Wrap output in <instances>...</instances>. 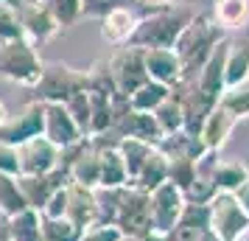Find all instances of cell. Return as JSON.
Instances as JSON below:
<instances>
[{
    "label": "cell",
    "instance_id": "ffe728a7",
    "mask_svg": "<svg viewBox=\"0 0 249 241\" xmlns=\"http://www.w3.org/2000/svg\"><path fill=\"white\" fill-rule=\"evenodd\" d=\"M210 17L221 31H238L249 25V0H213Z\"/></svg>",
    "mask_w": 249,
    "mask_h": 241
},
{
    "label": "cell",
    "instance_id": "4dcf8cb0",
    "mask_svg": "<svg viewBox=\"0 0 249 241\" xmlns=\"http://www.w3.org/2000/svg\"><path fill=\"white\" fill-rule=\"evenodd\" d=\"M42 6H45L51 17L56 20L62 28H68V25L79 23L81 17H84V9H81V0H39Z\"/></svg>",
    "mask_w": 249,
    "mask_h": 241
},
{
    "label": "cell",
    "instance_id": "484cf974",
    "mask_svg": "<svg viewBox=\"0 0 249 241\" xmlns=\"http://www.w3.org/2000/svg\"><path fill=\"white\" fill-rule=\"evenodd\" d=\"M28 210V202H25L23 191H20V183L12 174H0V216L12 219L17 213Z\"/></svg>",
    "mask_w": 249,
    "mask_h": 241
},
{
    "label": "cell",
    "instance_id": "8d00e7d4",
    "mask_svg": "<svg viewBox=\"0 0 249 241\" xmlns=\"http://www.w3.org/2000/svg\"><path fill=\"white\" fill-rule=\"evenodd\" d=\"M126 3H135V0H81V9H84V17H104L109 9L126 6Z\"/></svg>",
    "mask_w": 249,
    "mask_h": 241
},
{
    "label": "cell",
    "instance_id": "7a4b0ae2",
    "mask_svg": "<svg viewBox=\"0 0 249 241\" xmlns=\"http://www.w3.org/2000/svg\"><path fill=\"white\" fill-rule=\"evenodd\" d=\"M193 20V12L182 9V6H154L146 9L143 17L137 20V28L129 45L143 48V51H154V48H171L177 45L179 34L188 28Z\"/></svg>",
    "mask_w": 249,
    "mask_h": 241
},
{
    "label": "cell",
    "instance_id": "3957f363",
    "mask_svg": "<svg viewBox=\"0 0 249 241\" xmlns=\"http://www.w3.org/2000/svg\"><path fill=\"white\" fill-rule=\"evenodd\" d=\"M87 90V70L70 68L65 62H45L42 76L31 93L39 104H68L76 93Z\"/></svg>",
    "mask_w": 249,
    "mask_h": 241
},
{
    "label": "cell",
    "instance_id": "ee69618b",
    "mask_svg": "<svg viewBox=\"0 0 249 241\" xmlns=\"http://www.w3.org/2000/svg\"><path fill=\"white\" fill-rule=\"evenodd\" d=\"M9 115H12V112H9V110H6V104L0 101V127H3V124H6V121H9Z\"/></svg>",
    "mask_w": 249,
    "mask_h": 241
},
{
    "label": "cell",
    "instance_id": "e0dca14e",
    "mask_svg": "<svg viewBox=\"0 0 249 241\" xmlns=\"http://www.w3.org/2000/svg\"><path fill=\"white\" fill-rule=\"evenodd\" d=\"M70 183L87 185V188H98L101 185V151L90 143V138H84L79 157L70 166Z\"/></svg>",
    "mask_w": 249,
    "mask_h": 241
},
{
    "label": "cell",
    "instance_id": "ab89813d",
    "mask_svg": "<svg viewBox=\"0 0 249 241\" xmlns=\"http://www.w3.org/2000/svg\"><path fill=\"white\" fill-rule=\"evenodd\" d=\"M124 241H168L160 233H146V236H124Z\"/></svg>",
    "mask_w": 249,
    "mask_h": 241
},
{
    "label": "cell",
    "instance_id": "9a60e30c",
    "mask_svg": "<svg viewBox=\"0 0 249 241\" xmlns=\"http://www.w3.org/2000/svg\"><path fill=\"white\" fill-rule=\"evenodd\" d=\"M137 17L132 12V6H118V9H109V12L101 17V37L115 48L129 45V39L137 28Z\"/></svg>",
    "mask_w": 249,
    "mask_h": 241
},
{
    "label": "cell",
    "instance_id": "d6a6232c",
    "mask_svg": "<svg viewBox=\"0 0 249 241\" xmlns=\"http://www.w3.org/2000/svg\"><path fill=\"white\" fill-rule=\"evenodd\" d=\"M193 180H196V160H188V157L168 160V183H174L182 194L191 188Z\"/></svg>",
    "mask_w": 249,
    "mask_h": 241
},
{
    "label": "cell",
    "instance_id": "6da1fadb",
    "mask_svg": "<svg viewBox=\"0 0 249 241\" xmlns=\"http://www.w3.org/2000/svg\"><path fill=\"white\" fill-rule=\"evenodd\" d=\"M224 39H227L224 31L213 23L210 14H193V20L188 23V28L179 34L177 45H174V54L179 56V65H182V81L193 84L199 79L204 62L210 59V54Z\"/></svg>",
    "mask_w": 249,
    "mask_h": 241
},
{
    "label": "cell",
    "instance_id": "4316f807",
    "mask_svg": "<svg viewBox=\"0 0 249 241\" xmlns=\"http://www.w3.org/2000/svg\"><path fill=\"white\" fill-rule=\"evenodd\" d=\"M168 95H171V87L157 84V81L148 79L140 90L129 95V107H132V110H137V112H154V110H157V107L165 101Z\"/></svg>",
    "mask_w": 249,
    "mask_h": 241
},
{
    "label": "cell",
    "instance_id": "f6af8a7d",
    "mask_svg": "<svg viewBox=\"0 0 249 241\" xmlns=\"http://www.w3.org/2000/svg\"><path fill=\"white\" fill-rule=\"evenodd\" d=\"M0 241H12L9 239V233H6V227H3V233H0Z\"/></svg>",
    "mask_w": 249,
    "mask_h": 241
},
{
    "label": "cell",
    "instance_id": "ac0fdd59",
    "mask_svg": "<svg viewBox=\"0 0 249 241\" xmlns=\"http://www.w3.org/2000/svg\"><path fill=\"white\" fill-rule=\"evenodd\" d=\"M235 118L230 112H224L221 107H215L213 112L207 115V121H204L202 132H199V138H202L204 149L207 151H221L227 146V140L232 135V129H235Z\"/></svg>",
    "mask_w": 249,
    "mask_h": 241
},
{
    "label": "cell",
    "instance_id": "ba28073f",
    "mask_svg": "<svg viewBox=\"0 0 249 241\" xmlns=\"http://www.w3.org/2000/svg\"><path fill=\"white\" fill-rule=\"evenodd\" d=\"M9 3H12V9L17 12L23 37L31 45H45V42H51L62 31V25L51 17V12H48L39 0H9Z\"/></svg>",
    "mask_w": 249,
    "mask_h": 241
},
{
    "label": "cell",
    "instance_id": "9c48e42d",
    "mask_svg": "<svg viewBox=\"0 0 249 241\" xmlns=\"http://www.w3.org/2000/svg\"><path fill=\"white\" fill-rule=\"evenodd\" d=\"M148 196H151V230L160 236H168L185 213L188 199L174 183H162Z\"/></svg>",
    "mask_w": 249,
    "mask_h": 241
},
{
    "label": "cell",
    "instance_id": "5b68a950",
    "mask_svg": "<svg viewBox=\"0 0 249 241\" xmlns=\"http://www.w3.org/2000/svg\"><path fill=\"white\" fill-rule=\"evenodd\" d=\"M115 227L124 236H146L151 230V196L140 188H115Z\"/></svg>",
    "mask_w": 249,
    "mask_h": 241
},
{
    "label": "cell",
    "instance_id": "8992f818",
    "mask_svg": "<svg viewBox=\"0 0 249 241\" xmlns=\"http://www.w3.org/2000/svg\"><path fill=\"white\" fill-rule=\"evenodd\" d=\"M107 65H109V73H112L118 95H126L129 98L132 93H137L148 81L146 51L143 48H132V45L118 48L112 56L107 59Z\"/></svg>",
    "mask_w": 249,
    "mask_h": 241
},
{
    "label": "cell",
    "instance_id": "e575fe53",
    "mask_svg": "<svg viewBox=\"0 0 249 241\" xmlns=\"http://www.w3.org/2000/svg\"><path fill=\"white\" fill-rule=\"evenodd\" d=\"M12 39H23V28H20L12 3L0 0V42H12Z\"/></svg>",
    "mask_w": 249,
    "mask_h": 241
},
{
    "label": "cell",
    "instance_id": "83f0119b",
    "mask_svg": "<svg viewBox=\"0 0 249 241\" xmlns=\"http://www.w3.org/2000/svg\"><path fill=\"white\" fill-rule=\"evenodd\" d=\"M126 185V166L118 149L101 151V185L98 188H124Z\"/></svg>",
    "mask_w": 249,
    "mask_h": 241
},
{
    "label": "cell",
    "instance_id": "d6986e66",
    "mask_svg": "<svg viewBox=\"0 0 249 241\" xmlns=\"http://www.w3.org/2000/svg\"><path fill=\"white\" fill-rule=\"evenodd\" d=\"M244 81H249V39L238 37V39H230V45H227L224 84L227 87H238Z\"/></svg>",
    "mask_w": 249,
    "mask_h": 241
},
{
    "label": "cell",
    "instance_id": "d4e9b609",
    "mask_svg": "<svg viewBox=\"0 0 249 241\" xmlns=\"http://www.w3.org/2000/svg\"><path fill=\"white\" fill-rule=\"evenodd\" d=\"M215 191H224V194H238L244 185L249 183V168L238 160H218L213 174Z\"/></svg>",
    "mask_w": 249,
    "mask_h": 241
},
{
    "label": "cell",
    "instance_id": "d590c367",
    "mask_svg": "<svg viewBox=\"0 0 249 241\" xmlns=\"http://www.w3.org/2000/svg\"><path fill=\"white\" fill-rule=\"evenodd\" d=\"M81 241H124V233L112 224H92L81 233Z\"/></svg>",
    "mask_w": 249,
    "mask_h": 241
},
{
    "label": "cell",
    "instance_id": "74e56055",
    "mask_svg": "<svg viewBox=\"0 0 249 241\" xmlns=\"http://www.w3.org/2000/svg\"><path fill=\"white\" fill-rule=\"evenodd\" d=\"M65 213H68V185H65V188H59L56 194L48 199L42 216H45V219H65Z\"/></svg>",
    "mask_w": 249,
    "mask_h": 241
},
{
    "label": "cell",
    "instance_id": "1f68e13d",
    "mask_svg": "<svg viewBox=\"0 0 249 241\" xmlns=\"http://www.w3.org/2000/svg\"><path fill=\"white\" fill-rule=\"evenodd\" d=\"M81 233L68 219H45L42 216V241H81Z\"/></svg>",
    "mask_w": 249,
    "mask_h": 241
},
{
    "label": "cell",
    "instance_id": "7402d4cb",
    "mask_svg": "<svg viewBox=\"0 0 249 241\" xmlns=\"http://www.w3.org/2000/svg\"><path fill=\"white\" fill-rule=\"evenodd\" d=\"M6 233L12 241H42V213L28 207L23 213L6 219Z\"/></svg>",
    "mask_w": 249,
    "mask_h": 241
},
{
    "label": "cell",
    "instance_id": "44dd1931",
    "mask_svg": "<svg viewBox=\"0 0 249 241\" xmlns=\"http://www.w3.org/2000/svg\"><path fill=\"white\" fill-rule=\"evenodd\" d=\"M157 149L168 157V160H174V157H188V160H199L204 151V143L202 138H193V135H188L185 129L182 132H174V135H165V138L157 143Z\"/></svg>",
    "mask_w": 249,
    "mask_h": 241
},
{
    "label": "cell",
    "instance_id": "2e32d148",
    "mask_svg": "<svg viewBox=\"0 0 249 241\" xmlns=\"http://www.w3.org/2000/svg\"><path fill=\"white\" fill-rule=\"evenodd\" d=\"M146 70H148V79L157 81V84H165V87H177L182 81L179 56H177L171 48L146 51Z\"/></svg>",
    "mask_w": 249,
    "mask_h": 241
},
{
    "label": "cell",
    "instance_id": "b9f144b4",
    "mask_svg": "<svg viewBox=\"0 0 249 241\" xmlns=\"http://www.w3.org/2000/svg\"><path fill=\"white\" fill-rule=\"evenodd\" d=\"M235 196H238V202H241V207H244V210L249 213V183L244 185V188H241V191H238Z\"/></svg>",
    "mask_w": 249,
    "mask_h": 241
},
{
    "label": "cell",
    "instance_id": "f35d334b",
    "mask_svg": "<svg viewBox=\"0 0 249 241\" xmlns=\"http://www.w3.org/2000/svg\"><path fill=\"white\" fill-rule=\"evenodd\" d=\"M0 174H12L20 177V160H17V149L0 143Z\"/></svg>",
    "mask_w": 249,
    "mask_h": 241
},
{
    "label": "cell",
    "instance_id": "bcb514c9",
    "mask_svg": "<svg viewBox=\"0 0 249 241\" xmlns=\"http://www.w3.org/2000/svg\"><path fill=\"white\" fill-rule=\"evenodd\" d=\"M3 227H6V219L0 216V233H3Z\"/></svg>",
    "mask_w": 249,
    "mask_h": 241
},
{
    "label": "cell",
    "instance_id": "cb8c5ba5",
    "mask_svg": "<svg viewBox=\"0 0 249 241\" xmlns=\"http://www.w3.org/2000/svg\"><path fill=\"white\" fill-rule=\"evenodd\" d=\"M162 183H168V157L162 154L160 149L151 151V157L146 160V166H143V171L137 174L135 183H129L132 188H140V191H146V194H151L154 188H160Z\"/></svg>",
    "mask_w": 249,
    "mask_h": 241
},
{
    "label": "cell",
    "instance_id": "60d3db41",
    "mask_svg": "<svg viewBox=\"0 0 249 241\" xmlns=\"http://www.w3.org/2000/svg\"><path fill=\"white\" fill-rule=\"evenodd\" d=\"M143 9H154V6H174V0H135Z\"/></svg>",
    "mask_w": 249,
    "mask_h": 241
},
{
    "label": "cell",
    "instance_id": "f546056e",
    "mask_svg": "<svg viewBox=\"0 0 249 241\" xmlns=\"http://www.w3.org/2000/svg\"><path fill=\"white\" fill-rule=\"evenodd\" d=\"M218 107L224 112H230L235 121L249 118V81L238 84V87H227L221 93V98H218Z\"/></svg>",
    "mask_w": 249,
    "mask_h": 241
},
{
    "label": "cell",
    "instance_id": "5bb4252c",
    "mask_svg": "<svg viewBox=\"0 0 249 241\" xmlns=\"http://www.w3.org/2000/svg\"><path fill=\"white\" fill-rule=\"evenodd\" d=\"M227 45H230V39L218 42V48H215L213 54H210V59L204 62V68H202V73H199V79L193 81V84H196V90L202 93V95H207V98H213L215 104H218V98H221V93L227 90V84H224Z\"/></svg>",
    "mask_w": 249,
    "mask_h": 241
},
{
    "label": "cell",
    "instance_id": "4fadbf2b",
    "mask_svg": "<svg viewBox=\"0 0 249 241\" xmlns=\"http://www.w3.org/2000/svg\"><path fill=\"white\" fill-rule=\"evenodd\" d=\"M68 222H73L79 230H87L98 222V202H95V188L70 183L68 185Z\"/></svg>",
    "mask_w": 249,
    "mask_h": 241
},
{
    "label": "cell",
    "instance_id": "603a6c76",
    "mask_svg": "<svg viewBox=\"0 0 249 241\" xmlns=\"http://www.w3.org/2000/svg\"><path fill=\"white\" fill-rule=\"evenodd\" d=\"M157 149V146H151V143H143V140H135V138H124L121 140V157H124V166H126V185L135 183L137 174L143 171V166L146 160L151 157V151Z\"/></svg>",
    "mask_w": 249,
    "mask_h": 241
},
{
    "label": "cell",
    "instance_id": "836d02e7",
    "mask_svg": "<svg viewBox=\"0 0 249 241\" xmlns=\"http://www.w3.org/2000/svg\"><path fill=\"white\" fill-rule=\"evenodd\" d=\"M68 112L73 115V121L79 124V129H81V135L84 138H90V118H92V107H90V95H87V90L84 93H76L73 98H70L68 104Z\"/></svg>",
    "mask_w": 249,
    "mask_h": 241
},
{
    "label": "cell",
    "instance_id": "30bf717a",
    "mask_svg": "<svg viewBox=\"0 0 249 241\" xmlns=\"http://www.w3.org/2000/svg\"><path fill=\"white\" fill-rule=\"evenodd\" d=\"M17 160H20V177H45L59 168V146H53L45 135H39L17 146Z\"/></svg>",
    "mask_w": 249,
    "mask_h": 241
},
{
    "label": "cell",
    "instance_id": "52a82bcc",
    "mask_svg": "<svg viewBox=\"0 0 249 241\" xmlns=\"http://www.w3.org/2000/svg\"><path fill=\"white\" fill-rule=\"evenodd\" d=\"M210 230L221 241H238L249 230V213L241 207L235 194H218L210 199Z\"/></svg>",
    "mask_w": 249,
    "mask_h": 241
},
{
    "label": "cell",
    "instance_id": "f1b7e54d",
    "mask_svg": "<svg viewBox=\"0 0 249 241\" xmlns=\"http://www.w3.org/2000/svg\"><path fill=\"white\" fill-rule=\"evenodd\" d=\"M154 118H157L160 129H162V135H174V132H182L185 127V121H182V101L171 93L165 101L160 104L157 110H154Z\"/></svg>",
    "mask_w": 249,
    "mask_h": 241
},
{
    "label": "cell",
    "instance_id": "277c9868",
    "mask_svg": "<svg viewBox=\"0 0 249 241\" xmlns=\"http://www.w3.org/2000/svg\"><path fill=\"white\" fill-rule=\"evenodd\" d=\"M45 62L36 54V45L28 39H12V42H0V76L14 81L20 87H34L42 76Z\"/></svg>",
    "mask_w": 249,
    "mask_h": 241
},
{
    "label": "cell",
    "instance_id": "7bdbcfd3",
    "mask_svg": "<svg viewBox=\"0 0 249 241\" xmlns=\"http://www.w3.org/2000/svg\"><path fill=\"white\" fill-rule=\"evenodd\" d=\"M196 241H221V239L215 236L213 230H204V233H202V236H199V239H196Z\"/></svg>",
    "mask_w": 249,
    "mask_h": 241
},
{
    "label": "cell",
    "instance_id": "8fae6325",
    "mask_svg": "<svg viewBox=\"0 0 249 241\" xmlns=\"http://www.w3.org/2000/svg\"><path fill=\"white\" fill-rule=\"evenodd\" d=\"M42 115H45V104L28 101L17 115H9V121L0 127V143L17 149L25 140L39 138L42 135Z\"/></svg>",
    "mask_w": 249,
    "mask_h": 241
},
{
    "label": "cell",
    "instance_id": "7c38bea8",
    "mask_svg": "<svg viewBox=\"0 0 249 241\" xmlns=\"http://www.w3.org/2000/svg\"><path fill=\"white\" fill-rule=\"evenodd\" d=\"M42 135H45L53 146L65 149L84 140L79 124L73 121V115L68 112L65 104H45V115H42Z\"/></svg>",
    "mask_w": 249,
    "mask_h": 241
}]
</instances>
